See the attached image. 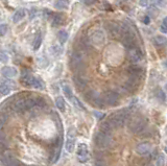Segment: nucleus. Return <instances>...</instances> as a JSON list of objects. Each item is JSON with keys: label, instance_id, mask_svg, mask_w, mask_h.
I'll use <instances>...</instances> for the list:
<instances>
[{"label": "nucleus", "instance_id": "obj_1", "mask_svg": "<svg viewBox=\"0 0 167 166\" xmlns=\"http://www.w3.org/2000/svg\"><path fill=\"white\" fill-rule=\"evenodd\" d=\"M128 72L129 75V81L134 84H137V85L139 84V81L144 77V69L139 65L133 64L132 66H129Z\"/></svg>", "mask_w": 167, "mask_h": 166}, {"label": "nucleus", "instance_id": "obj_2", "mask_svg": "<svg viewBox=\"0 0 167 166\" xmlns=\"http://www.w3.org/2000/svg\"><path fill=\"white\" fill-rule=\"evenodd\" d=\"M129 114L126 110H122V111H119V112L115 113L109 118L110 122L112 123V125L115 128H121V126L124 125L125 121L129 119Z\"/></svg>", "mask_w": 167, "mask_h": 166}, {"label": "nucleus", "instance_id": "obj_3", "mask_svg": "<svg viewBox=\"0 0 167 166\" xmlns=\"http://www.w3.org/2000/svg\"><path fill=\"white\" fill-rule=\"evenodd\" d=\"M94 141L95 144L99 147H110L113 142V138L111 134H105L103 132L99 131L95 134Z\"/></svg>", "mask_w": 167, "mask_h": 166}, {"label": "nucleus", "instance_id": "obj_4", "mask_svg": "<svg viewBox=\"0 0 167 166\" xmlns=\"http://www.w3.org/2000/svg\"><path fill=\"white\" fill-rule=\"evenodd\" d=\"M146 126V120L142 117H138L135 118V119L129 123V130L132 131V133L135 134H139L143 132V130Z\"/></svg>", "mask_w": 167, "mask_h": 166}, {"label": "nucleus", "instance_id": "obj_5", "mask_svg": "<svg viewBox=\"0 0 167 166\" xmlns=\"http://www.w3.org/2000/svg\"><path fill=\"white\" fill-rule=\"evenodd\" d=\"M83 60H84V54L78 52V50H74L70 57L71 68L73 70H78L81 67H83Z\"/></svg>", "mask_w": 167, "mask_h": 166}, {"label": "nucleus", "instance_id": "obj_6", "mask_svg": "<svg viewBox=\"0 0 167 166\" xmlns=\"http://www.w3.org/2000/svg\"><path fill=\"white\" fill-rule=\"evenodd\" d=\"M129 50V60L131 61V63L133 64H137V63L141 62L143 60V53L141 49L138 46H135L133 48L128 49Z\"/></svg>", "mask_w": 167, "mask_h": 166}, {"label": "nucleus", "instance_id": "obj_7", "mask_svg": "<svg viewBox=\"0 0 167 166\" xmlns=\"http://www.w3.org/2000/svg\"><path fill=\"white\" fill-rule=\"evenodd\" d=\"M122 44L126 49L133 48V47L137 46L136 43V37L133 34V31H129L126 34L122 35Z\"/></svg>", "mask_w": 167, "mask_h": 166}, {"label": "nucleus", "instance_id": "obj_8", "mask_svg": "<svg viewBox=\"0 0 167 166\" xmlns=\"http://www.w3.org/2000/svg\"><path fill=\"white\" fill-rule=\"evenodd\" d=\"M88 39L90 42L93 41L95 45H100L105 42V34L101 30H94L88 37Z\"/></svg>", "mask_w": 167, "mask_h": 166}, {"label": "nucleus", "instance_id": "obj_9", "mask_svg": "<svg viewBox=\"0 0 167 166\" xmlns=\"http://www.w3.org/2000/svg\"><path fill=\"white\" fill-rule=\"evenodd\" d=\"M103 101H105V104L110 105V106H115V105H117V102L119 101V94L117 92L110 90L105 93V96Z\"/></svg>", "mask_w": 167, "mask_h": 166}, {"label": "nucleus", "instance_id": "obj_10", "mask_svg": "<svg viewBox=\"0 0 167 166\" xmlns=\"http://www.w3.org/2000/svg\"><path fill=\"white\" fill-rule=\"evenodd\" d=\"M78 161L81 163H85L88 161L89 155H88V146L86 144H79L78 147Z\"/></svg>", "mask_w": 167, "mask_h": 166}, {"label": "nucleus", "instance_id": "obj_11", "mask_svg": "<svg viewBox=\"0 0 167 166\" xmlns=\"http://www.w3.org/2000/svg\"><path fill=\"white\" fill-rule=\"evenodd\" d=\"M74 147H75V134L73 128H70V131L68 132L67 141H66V149L68 152H72Z\"/></svg>", "mask_w": 167, "mask_h": 166}, {"label": "nucleus", "instance_id": "obj_12", "mask_svg": "<svg viewBox=\"0 0 167 166\" xmlns=\"http://www.w3.org/2000/svg\"><path fill=\"white\" fill-rule=\"evenodd\" d=\"M105 26V30H107L113 37H116V36L120 35V27H119L118 23L107 22Z\"/></svg>", "mask_w": 167, "mask_h": 166}, {"label": "nucleus", "instance_id": "obj_13", "mask_svg": "<svg viewBox=\"0 0 167 166\" xmlns=\"http://www.w3.org/2000/svg\"><path fill=\"white\" fill-rule=\"evenodd\" d=\"M152 152V145L149 143H140L136 147V152L140 156H145Z\"/></svg>", "mask_w": 167, "mask_h": 166}, {"label": "nucleus", "instance_id": "obj_14", "mask_svg": "<svg viewBox=\"0 0 167 166\" xmlns=\"http://www.w3.org/2000/svg\"><path fill=\"white\" fill-rule=\"evenodd\" d=\"M0 72L6 78H13L17 75V70H16L14 67H10V66H4V67H2Z\"/></svg>", "mask_w": 167, "mask_h": 166}, {"label": "nucleus", "instance_id": "obj_15", "mask_svg": "<svg viewBox=\"0 0 167 166\" xmlns=\"http://www.w3.org/2000/svg\"><path fill=\"white\" fill-rule=\"evenodd\" d=\"M73 80H74V84H75L76 88L79 89V90H84V89L87 88V86H88V81H87L84 76L76 75L73 77Z\"/></svg>", "mask_w": 167, "mask_h": 166}, {"label": "nucleus", "instance_id": "obj_16", "mask_svg": "<svg viewBox=\"0 0 167 166\" xmlns=\"http://www.w3.org/2000/svg\"><path fill=\"white\" fill-rule=\"evenodd\" d=\"M13 110L16 113H24L26 109L24 106V98H18L14 104H13Z\"/></svg>", "mask_w": 167, "mask_h": 166}, {"label": "nucleus", "instance_id": "obj_17", "mask_svg": "<svg viewBox=\"0 0 167 166\" xmlns=\"http://www.w3.org/2000/svg\"><path fill=\"white\" fill-rule=\"evenodd\" d=\"M34 76H33L30 72H23L22 73V77H21V84L24 87H31L33 84V80Z\"/></svg>", "mask_w": 167, "mask_h": 166}, {"label": "nucleus", "instance_id": "obj_18", "mask_svg": "<svg viewBox=\"0 0 167 166\" xmlns=\"http://www.w3.org/2000/svg\"><path fill=\"white\" fill-rule=\"evenodd\" d=\"M113 130H114V126L112 125V123L110 122V120L109 119L102 121L101 124H100V126H99V131H101L105 134H112Z\"/></svg>", "mask_w": 167, "mask_h": 166}, {"label": "nucleus", "instance_id": "obj_19", "mask_svg": "<svg viewBox=\"0 0 167 166\" xmlns=\"http://www.w3.org/2000/svg\"><path fill=\"white\" fill-rule=\"evenodd\" d=\"M65 22V17L62 14H54L52 15L51 24L52 26H59Z\"/></svg>", "mask_w": 167, "mask_h": 166}, {"label": "nucleus", "instance_id": "obj_20", "mask_svg": "<svg viewBox=\"0 0 167 166\" xmlns=\"http://www.w3.org/2000/svg\"><path fill=\"white\" fill-rule=\"evenodd\" d=\"M25 15H26V10L24 9H20V10H18L17 12H16L15 14H14L13 20H14L15 23H18V22H20V21L25 17Z\"/></svg>", "mask_w": 167, "mask_h": 166}, {"label": "nucleus", "instance_id": "obj_21", "mask_svg": "<svg viewBox=\"0 0 167 166\" xmlns=\"http://www.w3.org/2000/svg\"><path fill=\"white\" fill-rule=\"evenodd\" d=\"M54 7L58 10H67L69 7L68 0H57L54 2Z\"/></svg>", "mask_w": 167, "mask_h": 166}, {"label": "nucleus", "instance_id": "obj_22", "mask_svg": "<svg viewBox=\"0 0 167 166\" xmlns=\"http://www.w3.org/2000/svg\"><path fill=\"white\" fill-rule=\"evenodd\" d=\"M62 88H63V92H64L65 96L67 97L70 101H72L73 99V93H72V90H71V88L69 87L68 85H66V84H63L62 85Z\"/></svg>", "mask_w": 167, "mask_h": 166}, {"label": "nucleus", "instance_id": "obj_23", "mask_svg": "<svg viewBox=\"0 0 167 166\" xmlns=\"http://www.w3.org/2000/svg\"><path fill=\"white\" fill-rule=\"evenodd\" d=\"M55 105H57L58 109H59L61 112H65V101L63 97L58 96L55 98Z\"/></svg>", "mask_w": 167, "mask_h": 166}, {"label": "nucleus", "instance_id": "obj_24", "mask_svg": "<svg viewBox=\"0 0 167 166\" xmlns=\"http://www.w3.org/2000/svg\"><path fill=\"white\" fill-rule=\"evenodd\" d=\"M31 87H34V88H36V89H44V83L42 81L40 78L38 77H34V80H33V84H31Z\"/></svg>", "mask_w": 167, "mask_h": 166}, {"label": "nucleus", "instance_id": "obj_25", "mask_svg": "<svg viewBox=\"0 0 167 166\" xmlns=\"http://www.w3.org/2000/svg\"><path fill=\"white\" fill-rule=\"evenodd\" d=\"M58 38H59V41L61 44H64L68 39V34L66 30H60L58 33Z\"/></svg>", "mask_w": 167, "mask_h": 166}, {"label": "nucleus", "instance_id": "obj_26", "mask_svg": "<svg viewBox=\"0 0 167 166\" xmlns=\"http://www.w3.org/2000/svg\"><path fill=\"white\" fill-rule=\"evenodd\" d=\"M41 43H42V35L39 33L38 35H37L36 38H34V44H33L34 50H38L39 47L41 46Z\"/></svg>", "mask_w": 167, "mask_h": 166}, {"label": "nucleus", "instance_id": "obj_27", "mask_svg": "<svg viewBox=\"0 0 167 166\" xmlns=\"http://www.w3.org/2000/svg\"><path fill=\"white\" fill-rule=\"evenodd\" d=\"M98 96V94L96 93L95 91H89L87 92L86 94H85V97H86V99L90 102H92V101H93L94 98H96V97Z\"/></svg>", "mask_w": 167, "mask_h": 166}, {"label": "nucleus", "instance_id": "obj_28", "mask_svg": "<svg viewBox=\"0 0 167 166\" xmlns=\"http://www.w3.org/2000/svg\"><path fill=\"white\" fill-rule=\"evenodd\" d=\"M92 102H93L95 106L98 107V108H103V107H105V101H103V99L99 95L97 96L96 98H94L93 101H92Z\"/></svg>", "mask_w": 167, "mask_h": 166}, {"label": "nucleus", "instance_id": "obj_29", "mask_svg": "<svg viewBox=\"0 0 167 166\" xmlns=\"http://www.w3.org/2000/svg\"><path fill=\"white\" fill-rule=\"evenodd\" d=\"M10 92V88L7 85H5V84H1L0 85V94L1 95H7Z\"/></svg>", "mask_w": 167, "mask_h": 166}, {"label": "nucleus", "instance_id": "obj_30", "mask_svg": "<svg viewBox=\"0 0 167 166\" xmlns=\"http://www.w3.org/2000/svg\"><path fill=\"white\" fill-rule=\"evenodd\" d=\"M153 42H155V44L156 45H158V46H162L165 44V38L164 37H156L155 39H153Z\"/></svg>", "mask_w": 167, "mask_h": 166}, {"label": "nucleus", "instance_id": "obj_31", "mask_svg": "<svg viewBox=\"0 0 167 166\" xmlns=\"http://www.w3.org/2000/svg\"><path fill=\"white\" fill-rule=\"evenodd\" d=\"M164 163H165V159H164L163 155H159L156 159V165L157 166H164Z\"/></svg>", "mask_w": 167, "mask_h": 166}, {"label": "nucleus", "instance_id": "obj_32", "mask_svg": "<svg viewBox=\"0 0 167 166\" xmlns=\"http://www.w3.org/2000/svg\"><path fill=\"white\" fill-rule=\"evenodd\" d=\"M160 30H161V33H163V34L167 33V19H166V18H164L163 21H162V23H161Z\"/></svg>", "mask_w": 167, "mask_h": 166}, {"label": "nucleus", "instance_id": "obj_33", "mask_svg": "<svg viewBox=\"0 0 167 166\" xmlns=\"http://www.w3.org/2000/svg\"><path fill=\"white\" fill-rule=\"evenodd\" d=\"M0 62L3 63V64H6L9 62V57L4 51H0Z\"/></svg>", "mask_w": 167, "mask_h": 166}, {"label": "nucleus", "instance_id": "obj_34", "mask_svg": "<svg viewBox=\"0 0 167 166\" xmlns=\"http://www.w3.org/2000/svg\"><path fill=\"white\" fill-rule=\"evenodd\" d=\"M7 33V25L0 24V36H4Z\"/></svg>", "mask_w": 167, "mask_h": 166}, {"label": "nucleus", "instance_id": "obj_35", "mask_svg": "<svg viewBox=\"0 0 167 166\" xmlns=\"http://www.w3.org/2000/svg\"><path fill=\"white\" fill-rule=\"evenodd\" d=\"M52 52H54V55H58L62 52V49H61L58 45H54V46H52Z\"/></svg>", "mask_w": 167, "mask_h": 166}, {"label": "nucleus", "instance_id": "obj_36", "mask_svg": "<svg viewBox=\"0 0 167 166\" xmlns=\"http://www.w3.org/2000/svg\"><path fill=\"white\" fill-rule=\"evenodd\" d=\"M95 166H107V165H105V163L103 160L98 159V160H96V161H95Z\"/></svg>", "mask_w": 167, "mask_h": 166}, {"label": "nucleus", "instance_id": "obj_37", "mask_svg": "<svg viewBox=\"0 0 167 166\" xmlns=\"http://www.w3.org/2000/svg\"><path fill=\"white\" fill-rule=\"evenodd\" d=\"M97 0H84V3L87 4V5H92L94 3H96Z\"/></svg>", "mask_w": 167, "mask_h": 166}, {"label": "nucleus", "instance_id": "obj_38", "mask_svg": "<svg viewBox=\"0 0 167 166\" xmlns=\"http://www.w3.org/2000/svg\"><path fill=\"white\" fill-rule=\"evenodd\" d=\"M158 96H159V98H161L163 101H165V94H164V92L162 90H160L159 91V94H158Z\"/></svg>", "mask_w": 167, "mask_h": 166}, {"label": "nucleus", "instance_id": "obj_39", "mask_svg": "<svg viewBox=\"0 0 167 166\" xmlns=\"http://www.w3.org/2000/svg\"><path fill=\"white\" fill-rule=\"evenodd\" d=\"M139 4L141 5V6H147L148 0H139Z\"/></svg>", "mask_w": 167, "mask_h": 166}, {"label": "nucleus", "instance_id": "obj_40", "mask_svg": "<svg viewBox=\"0 0 167 166\" xmlns=\"http://www.w3.org/2000/svg\"><path fill=\"white\" fill-rule=\"evenodd\" d=\"M3 141H5V136L2 130H0V142H3Z\"/></svg>", "mask_w": 167, "mask_h": 166}, {"label": "nucleus", "instance_id": "obj_41", "mask_svg": "<svg viewBox=\"0 0 167 166\" xmlns=\"http://www.w3.org/2000/svg\"><path fill=\"white\" fill-rule=\"evenodd\" d=\"M149 21H150V19H149V17H147V16L143 18V22H144V24H146V25L149 24Z\"/></svg>", "mask_w": 167, "mask_h": 166}, {"label": "nucleus", "instance_id": "obj_42", "mask_svg": "<svg viewBox=\"0 0 167 166\" xmlns=\"http://www.w3.org/2000/svg\"><path fill=\"white\" fill-rule=\"evenodd\" d=\"M94 114H95V116H97V118H98V119H101V118L103 117V114H100V113H97V112H94Z\"/></svg>", "mask_w": 167, "mask_h": 166}, {"label": "nucleus", "instance_id": "obj_43", "mask_svg": "<svg viewBox=\"0 0 167 166\" xmlns=\"http://www.w3.org/2000/svg\"><path fill=\"white\" fill-rule=\"evenodd\" d=\"M155 1L158 5H162L163 4V0H155Z\"/></svg>", "mask_w": 167, "mask_h": 166}, {"label": "nucleus", "instance_id": "obj_44", "mask_svg": "<svg viewBox=\"0 0 167 166\" xmlns=\"http://www.w3.org/2000/svg\"><path fill=\"white\" fill-rule=\"evenodd\" d=\"M146 166H153V165H150V164H148V165H146Z\"/></svg>", "mask_w": 167, "mask_h": 166}]
</instances>
